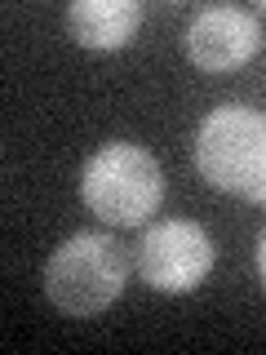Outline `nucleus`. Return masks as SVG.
<instances>
[{"instance_id": "f257e3e1", "label": "nucleus", "mask_w": 266, "mask_h": 355, "mask_svg": "<svg viewBox=\"0 0 266 355\" xmlns=\"http://www.w3.org/2000/svg\"><path fill=\"white\" fill-rule=\"evenodd\" d=\"M195 173L213 191L266 205V116L244 103L213 107L191 142Z\"/></svg>"}, {"instance_id": "f03ea898", "label": "nucleus", "mask_w": 266, "mask_h": 355, "mask_svg": "<svg viewBox=\"0 0 266 355\" xmlns=\"http://www.w3.org/2000/svg\"><path fill=\"white\" fill-rule=\"evenodd\" d=\"M129 258L107 231H76L44 262V297L71 320H94L125 293Z\"/></svg>"}, {"instance_id": "7ed1b4c3", "label": "nucleus", "mask_w": 266, "mask_h": 355, "mask_svg": "<svg viewBox=\"0 0 266 355\" xmlns=\"http://www.w3.org/2000/svg\"><path fill=\"white\" fill-rule=\"evenodd\" d=\"M80 200L107 227H142L164 200V169L138 142H107L80 169Z\"/></svg>"}, {"instance_id": "20e7f679", "label": "nucleus", "mask_w": 266, "mask_h": 355, "mask_svg": "<svg viewBox=\"0 0 266 355\" xmlns=\"http://www.w3.org/2000/svg\"><path fill=\"white\" fill-rule=\"evenodd\" d=\"M213 271V240L191 218H169L142 231L138 275L155 293H195Z\"/></svg>"}, {"instance_id": "39448f33", "label": "nucleus", "mask_w": 266, "mask_h": 355, "mask_svg": "<svg viewBox=\"0 0 266 355\" xmlns=\"http://www.w3.org/2000/svg\"><path fill=\"white\" fill-rule=\"evenodd\" d=\"M182 49L209 76L240 71L262 49V22H258V14H249L240 5H209L191 18V27L182 36Z\"/></svg>"}, {"instance_id": "423d86ee", "label": "nucleus", "mask_w": 266, "mask_h": 355, "mask_svg": "<svg viewBox=\"0 0 266 355\" xmlns=\"http://www.w3.org/2000/svg\"><path fill=\"white\" fill-rule=\"evenodd\" d=\"M138 27H142L138 0H76L66 9V36L80 49H94V53L129 49Z\"/></svg>"}, {"instance_id": "0eeeda50", "label": "nucleus", "mask_w": 266, "mask_h": 355, "mask_svg": "<svg viewBox=\"0 0 266 355\" xmlns=\"http://www.w3.org/2000/svg\"><path fill=\"white\" fill-rule=\"evenodd\" d=\"M258 275H262V284H266V231L258 236Z\"/></svg>"}, {"instance_id": "6e6552de", "label": "nucleus", "mask_w": 266, "mask_h": 355, "mask_svg": "<svg viewBox=\"0 0 266 355\" xmlns=\"http://www.w3.org/2000/svg\"><path fill=\"white\" fill-rule=\"evenodd\" d=\"M258 14H266V0H262V5H258Z\"/></svg>"}]
</instances>
